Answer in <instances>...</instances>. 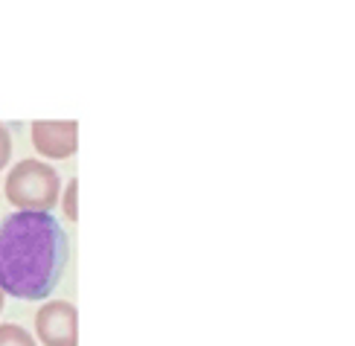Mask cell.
<instances>
[{"instance_id":"obj_1","label":"cell","mask_w":355,"mask_h":346,"mask_svg":"<svg viewBox=\"0 0 355 346\" xmlns=\"http://www.w3.org/2000/svg\"><path fill=\"white\" fill-rule=\"evenodd\" d=\"M67 265V236L55 216L18 209L0 224V291L44 300Z\"/></svg>"},{"instance_id":"obj_2","label":"cell","mask_w":355,"mask_h":346,"mask_svg":"<svg viewBox=\"0 0 355 346\" xmlns=\"http://www.w3.org/2000/svg\"><path fill=\"white\" fill-rule=\"evenodd\" d=\"M58 195H62L58 175L41 160H21L6 178V198L29 213H50Z\"/></svg>"},{"instance_id":"obj_3","label":"cell","mask_w":355,"mask_h":346,"mask_svg":"<svg viewBox=\"0 0 355 346\" xmlns=\"http://www.w3.org/2000/svg\"><path fill=\"white\" fill-rule=\"evenodd\" d=\"M79 314L73 303L55 300L47 303L35 318V332L44 346H79Z\"/></svg>"},{"instance_id":"obj_4","label":"cell","mask_w":355,"mask_h":346,"mask_svg":"<svg viewBox=\"0 0 355 346\" xmlns=\"http://www.w3.org/2000/svg\"><path fill=\"white\" fill-rule=\"evenodd\" d=\"M33 146L44 157H53V160L70 157L79 146V126L76 123H35Z\"/></svg>"},{"instance_id":"obj_5","label":"cell","mask_w":355,"mask_h":346,"mask_svg":"<svg viewBox=\"0 0 355 346\" xmlns=\"http://www.w3.org/2000/svg\"><path fill=\"white\" fill-rule=\"evenodd\" d=\"M0 346H35V340L26 329L6 323V326H0Z\"/></svg>"},{"instance_id":"obj_6","label":"cell","mask_w":355,"mask_h":346,"mask_svg":"<svg viewBox=\"0 0 355 346\" xmlns=\"http://www.w3.org/2000/svg\"><path fill=\"white\" fill-rule=\"evenodd\" d=\"M64 216L70 218V221H76V180H70L67 184V192H64Z\"/></svg>"},{"instance_id":"obj_7","label":"cell","mask_w":355,"mask_h":346,"mask_svg":"<svg viewBox=\"0 0 355 346\" xmlns=\"http://www.w3.org/2000/svg\"><path fill=\"white\" fill-rule=\"evenodd\" d=\"M9 157H12V137H9V131L0 126V169L9 163Z\"/></svg>"},{"instance_id":"obj_8","label":"cell","mask_w":355,"mask_h":346,"mask_svg":"<svg viewBox=\"0 0 355 346\" xmlns=\"http://www.w3.org/2000/svg\"><path fill=\"white\" fill-rule=\"evenodd\" d=\"M0 309H3V291H0Z\"/></svg>"}]
</instances>
